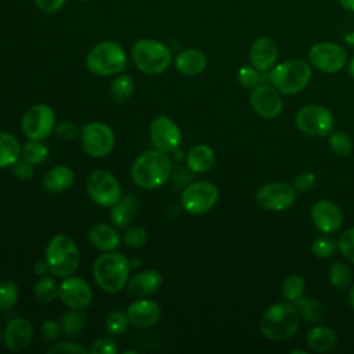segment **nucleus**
Instances as JSON below:
<instances>
[{
  "label": "nucleus",
  "instance_id": "nucleus-44",
  "mask_svg": "<svg viewBox=\"0 0 354 354\" xmlns=\"http://www.w3.org/2000/svg\"><path fill=\"white\" fill-rule=\"evenodd\" d=\"M91 354H116L118 344L111 337H98L93 342L91 348L88 350Z\"/></svg>",
  "mask_w": 354,
  "mask_h": 354
},
{
  "label": "nucleus",
  "instance_id": "nucleus-22",
  "mask_svg": "<svg viewBox=\"0 0 354 354\" xmlns=\"http://www.w3.org/2000/svg\"><path fill=\"white\" fill-rule=\"evenodd\" d=\"M162 275L155 270H145L134 274L127 281V290L134 297H147L153 295L162 286Z\"/></svg>",
  "mask_w": 354,
  "mask_h": 354
},
{
  "label": "nucleus",
  "instance_id": "nucleus-42",
  "mask_svg": "<svg viewBox=\"0 0 354 354\" xmlns=\"http://www.w3.org/2000/svg\"><path fill=\"white\" fill-rule=\"evenodd\" d=\"M122 239L130 248H141L147 243L148 234L142 227H130L123 232Z\"/></svg>",
  "mask_w": 354,
  "mask_h": 354
},
{
  "label": "nucleus",
  "instance_id": "nucleus-53",
  "mask_svg": "<svg viewBox=\"0 0 354 354\" xmlns=\"http://www.w3.org/2000/svg\"><path fill=\"white\" fill-rule=\"evenodd\" d=\"M348 303H350V307H351V310L354 311V285L351 286V289H350V293H348Z\"/></svg>",
  "mask_w": 354,
  "mask_h": 354
},
{
  "label": "nucleus",
  "instance_id": "nucleus-4",
  "mask_svg": "<svg viewBox=\"0 0 354 354\" xmlns=\"http://www.w3.org/2000/svg\"><path fill=\"white\" fill-rule=\"evenodd\" d=\"M46 263L54 277H69L79 267L80 253L75 241L64 234L54 235L46 248Z\"/></svg>",
  "mask_w": 354,
  "mask_h": 354
},
{
  "label": "nucleus",
  "instance_id": "nucleus-20",
  "mask_svg": "<svg viewBox=\"0 0 354 354\" xmlns=\"http://www.w3.org/2000/svg\"><path fill=\"white\" fill-rule=\"evenodd\" d=\"M278 55H279L278 44L274 39L268 36L257 37L252 43V47L249 51L250 64L261 72L272 69L278 61Z\"/></svg>",
  "mask_w": 354,
  "mask_h": 354
},
{
  "label": "nucleus",
  "instance_id": "nucleus-48",
  "mask_svg": "<svg viewBox=\"0 0 354 354\" xmlns=\"http://www.w3.org/2000/svg\"><path fill=\"white\" fill-rule=\"evenodd\" d=\"M12 173L19 180H29L33 176V165L25 159H18L12 166Z\"/></svg>",
  "mask_w": 354,
  "mask_h": 354
},
{
  "label": "nucleus",
  "instance_id": "nucleus-33",
  "mask_svg": "<svg viewBox=\"0 0 354 354\" xmlns=\"http://www.w3.org/2000/svg\"><path fill=\"white\" fill-rule=\"evenodd\" d=\"M48 155V148L46 144L37 140H29L22 145L21 156L32 165H39L46 160Z\"/></svg>",
  "mask_w": 354,
  "mask_h": 354
},
{
  "label": "nucleus",
  "instance_id": "nucleus-29",
  "mask_svg": "<svg viewBox=\"0 0 354 354\" xmlns=\"http://www.w3.org/2000/svg\"><path fill=\"white\" fill-rule=\"evenodd\" d=\"M136 82L129 73H119L111 82L109 95L115 102H126L134 93Z\"/></svg>",
  "mask_w": 354,
  "mask_h": 354
},
{
  "label": "nucleus",
  "instance_id": "nucleus-54",
  "mask_svg": "<svg viewBox=\"0 0 354 354\" xmlns=\"http://www.w3.org/2000/svg\"><path fill=\"white\" fill-rule=\"evenodd\" d=\"M348 75L354 79V58H351V61L348 62Z\"/></svg>",
  "mask_w": 354,
  "mask_h": 354
},
{
  "label": "nucleus",
  "instance_id": "nucleus-35",
  "mask_svg": "<svg viewBox=\"0 0 354 354\" xmlns=\"http://www.w3.org/2000/svg\"><path fill=\"white\" fill-rule=\"evenodd\" d=\"M83 326H84V315L75 308H71L68 313H65L61 319L62 332L68 337L79 336Z\"/></svg>",
  "mask_w": 354,
  "mask_h": 354
},
{
  "label": "nucleus",
  "instance_id": "nucleus-39",
  "mask_svg": "<svg viewBox=\"0 0 354 354\" xmlns=\"http://www.w3.org/2000/svg\"><path fill=\"white\" fill-rule=\"evenodd\" d=\"M18 301V286L12 281L0 282V310H10Z\"/></svg>",
  "mask_w": 354,
  "mask_h": 354
},
{
  "label": "nucleus",
  "instance_id": "nucleus-43",
  "mask_svg": "<svg viewBox=\"0 0 354 354\" xmlns=\"http://www.w3.org/2000/svg\"><path fill=\"white\" fill-rule=\"evenodd\" d=\"M337 248L350 263H354V227L346 230L340 235L337 241Z\"/></svg>",
  "mask_w": 354,
  "mask_h": 354
},
{
  "label": "nucleus",
  "instance_id": "nucleus-17",
  "mask_svg": "<svg viewBox=\"0 0 354 354\" xmlns=\"http://www.w3.org/2000/svg\"><path fill=\"white\" fill-rule=\"evenodd\" d=\"M249 101L254 112L266 119H272L282 111V98L278 90L264 83L252 88Z\"/></svg>",
  "mask_w": 354,
  "mask_h": 354
},
{
  "label": "nucleus",
  "instance_id": "nucleus-56",
  "mask_svg": "<svg viewBox=\"0 0 354 354\" xmlns=\"http://www.w3.org/2000/svg\"><path fill=\"white\" fill-rule=\"evenodd\" d=\"M1 337H3V335H1V333H0V339H1Z\"/></svg>",
  "mask_w": 354,
  "mask_h": 354
},
{
  "label": "nucleus",
  "instance_id": "nucleus-26",
  "mask_svg": "<svg viewBox=\"0 0 354 354\" xmlns=\"http://www.w3.org/2000/svg\"><path fill=\"white\" fill-rule=\"evenodd\" d=\"M307 346L317 353H328L336 347L337 336L333 329L318 325L311 328L306 335Z\"/></svg>",
  "mask_w": 354,
  "mask_h": 354
},
{
  "label": "nucleus",
  "instance_id": "nucleus-37",
  "mask_svg": "<svg viewBox=\"0 0 354 354\" xmlns=\"http://www.w3.org/2000/svg\"><path fill=\"white\" fill-rule=\"evenodd\" d=\"M353 272L351 268L343 263H335L329 268V281L336 289H346L351 283Z\"/></svg>",
  "mask_w": 354,
  "mask_h": 354
},
{
  "label": "nucleus",
  "instance_id": "nucleus-15",
  "mask_svg": "<svg viewBox=\"0 0 354 354\" xmlns=\"http://www.w3.org/2000/svg\"><path fill=\"white\" fill-rule=\"evenodd\" d=\"M181 130L169 116H156L149 124V140L155 149L165 153L176 151L181 144Z\"/></svg>",
  "mask_w": 354,
  "mask_h": 354
},
{
  "label": "nucleus",
  "instance_id": "nucleus-8",
  "mask_svg": "<svg viewBox=\"0 0 354 354\" xmlns=\"http://www.w3.org/2000/svg\"><path fill=\"white\" fill-rule=\"evenodd\" d=\"M86 189L90 199L104 207H112L122 198V189L118 178L106 170H94L90 173Z\"/></svg>",
  "mask_w": 354,
  "mask_h": 354
},
{
  "label": "nucleus",
  "instance_id": "nucleus-12",
  "mask_svg": "<svg viewBox=\"0 0 354 354\" xmlns=\"http://www.w3.org/2000/svg\"><path fill=\"white\" fill-rule=\"evenodd\" d=\"M296 126L304 134L313 137L328 136L333 127L332 112L321 105L303 106L296 113Z\"/></svg>",
  "mask_w": 354,
  "mask_h": 354
},
{
  "label": "nucleus",
  "instance_id": "nucleus-14",
  "mask_svg": "<svg viewBox=\"0 0 354 354\" xmlns=\"http://www.w3.org/2000/svg\"><path fill=\"white\" fill-rule=\"evenodd\" d=\"M254 199L261 209L283 212L295 203L296 189L286 183H268L257 189Z\"/></svg>",
  "mask_w": 354,
  "mask_h": 354
},
{
  "label": "nucleus",
  "instance_id": "nucleus-32",
  "mask_svg": "<svg viewBox=\"0 0 354 354\" xmlns=\"http://www.w3.org/2000/svg\"><path fill=\"white\" fill-rule=\"evenodd\" d=\"M304 290H306V282L300 275H296V274L286 277L281 286L282 297L290 303H295L296 300H299L304 295Z\"/></svg>",
  "mask_w": 354,
  "mask_h": 354
},
{
  "label": "nucleus",
  "instance_id": "nucleus-41",
  "mask_svg": "<svg viewBox=\"0 0 354 354\" xmlns=\"http://www.w3.org/2000/svg\"><path fill=\"white\" fill-rule=\"evenodd\" d=\"M127 325H129L127 314L122 311H112L105 319V328L113 336L124 333L127 329Z\"/></svg>",
  "mask_w": 354,
  "mask_h": 354
},
{
  "label": "nucleus",
  "instance_id": "nucleus-6",
  "mask_svg": "<svg viewBox=\"0 0 354 354\" xmlns=\"http://www.w3.org/2000/svg\"><path fill=\"white\" fill-rule=\"evenodd\" d=\"M131 59L145 75H160L171 64L170 48L156 39H140L131 47Z\"/></svg>",
  "mask_w": 354,
  "mask_h": 354
},
{
  "label": "nucleus",
  "instance_id": "nucleus-47",
  "mask_svg": "<svg viewBox=\"0 0 354 354\" xmlns=\"http://www.w3.org/2000/svg\"><path fill=\"white\" fill-rule=\"evenodd\" d=\"M48 353H68V354H87L90 353L83 346H79L77 343L72 342H62V343H54L48 350Z\"/></svg>",
  "mask_w": 354,
  "mask_h": 354
},
{
  "label": "nucleus",
  "instance_id": "nucleus-50",
  "mask_svg": "<svg viewBox=\"0 0 354 354\" xmlns=\"http://www.w3.org/2000/svg\"><path fill=\"white\" fill-rule=\"evenodd\" d=\"M33 3L40 11L46 14H53L59 11L66 3V0H33Z\"/></svg>",
  "mask_w": 354,
  "mask_h": 354
},
{
  "label": "nucleus",
  "instance_id": "nucleus-18",
  "mask_svg": "<svg viewBox=\"0 0 354 354\" xmlns=\"http://www.w3.org/2000/svg\"><path fill=\"white\" fill-rule=\"evenodd\" d=\"M311 220L321 232L332 234L340 230L343 224V214L337 205L324 199L313 205Z\"/></svg>",
  "mask_w": 354,
  "mask_h": 354
},
{
  "label": "nucleus",
  "instance_id": "nucleus-27",
  "mask_svg": "<svg viewBox=\"0 0 354 354\" xmlns=\"http://www.w3.org/2000/svg\"><path fill=\"white\" fill-rule=\"evenodd\" d=\"M216 162L214 151L205 144H198L192 147L187 155V166L194 173L209 171Z\"/></svg>",
  "mask_w": 354,
  "mask_h": 354
},
{
  "label": "nucleus",
  "instance_id": "nucleus-10",
  "mask_svg": "<svg viewBox=\"0 0 354 354\" xmlns=\"http://www.w3.org/2000/svg\"><path fill=\"white\" fill-rule=\"evenodd\" d=\"M83 151L91 158H104L115 147L113 130L102 122H91L80 131Z\"/></svg>",
  "mask_w": 354,
  "mask_h": 354
},
{
  "label": "nucleus",
  "instance_id": "nucleus-21",
  "mask_svg": "<svg viewBox=\"0 0 354 354\" xmlns=\"http://www.w3.org/2000/svg\"><path fill=\"white\" fill-rule=\"evenodd\" d=\"M127 318L129 322L140 329H145V328H151L153 326L160 315H162V310L160 306L149 299H138L136 301H133L129 308H127Z\"/></svg>",
  "mask_w": 354,
  "mask_h": 354
},
{
  "label": "nucleus",
  "instance_id": "nucleus-3",
  "mask_svg": "<svg viewBox=\"0 0 354 354\" xmlns=\"http://www.w3.org/2000/svg\"><path fill=\"white\" fill-rule=\"evenodd\" d=\"M130 260L119 252H104L93 264L94 279L104 292L118 293L129 281Z\"/></svg>",
  "mask_w": 354,
  "mask_h": 354
},
{
  "label": "nucleus",
  "instance_id": "nucleus-45",
  "mask_svg": "<svg viewBox=\"0 0 354 354\" xmlns=\"http://www.w3.org/2000/svg\"><path fill=\"white\" fill-rule=\"evenodd\" d=\"M40 333H41V337L46 340V342H55L61 333H62V328H61V324L55 322V321H51V319H47L41 324V328H40Z\"/></svg>",
  "mask_w": 354,
  "mask_h": 354
},
{
  "label": "nucleus",
  "instance_id": "nucleus-5",
  "mask_svg": "<svg viewBox=\"0 0 354 354\" xmlns=\"http://www.w3.org/2000/svg\"><path fill=\"white\" fill-rule=\"evenodd\" d=\"M86 66L97 76H116L126 69L127 55L118 41L104 40L88 51Z\"/></svg>",
  "mask_w": 354,
  "mask_h": 354
},
{
  "label": "nucleus",
  "instance_id": "nucleus-24",
  "mask_svg": "<svg viewBox=\"0 0 354 354\" xmlns=\"http://www.w3.org/2000/svg\"><path fill=\"white\" fill-rule=\"evenodd\" d=\"M91 245L102 252H113L120 246V236L116 230L108 224H94L88 231Z\"/></svg>",
  "mask_w": 354,
  "mask_h": 354
},
{
  "label": "nucleus",
  "instance_id": "nucleus-55",
  "mask_svg": "<svg viewBox=\"0 0 354 354\" xmlns=\"http://www.w3.org/2000/svg\"><path fill=\"white\" fill-rule=\"evenodd\" d=\"M77 1H90V0H77Z\"/></svg>",
  "mask_w": 354,
  "mask_h": 354
},
{
  "label": "nucleus",
  "instance_id": "nucleus-30",
  "mask_svg": "<svg viewBox=\"0 0 354 354\" xmlns=\"http://www.w3.org/2000/svg\"><path fill=\"white\" fill-rule=\"evenodd\" d=\"M295 306L300 314L301 318H304L307 322L318 324L325 317V307L321 301H318L314 297H306L301 296L299 300L295 301Z\"/></svg>",
  "mask_w": 354,
  "mask_h": 354
},
{
  "label": "nucleus",
  "instance_id": "nucleus-34",
  "mask_svg": "<svg viewBox=\"0 0 354 354\" xmlns=\"http://www.w3.org/2000/svg\"><path fill=\"white\" fill-rule=\"evenodd\" d=\"M58 297V285L50 277H40L35 283V299L39 303H51Z\"/></svg>",
  "mask_w": 354,
  "mask_h": 354
},
{
  "label": "nucleus",
  "instance_id": "nucleus-13",
  "mask_svg": "<svg viewBox=\"0 0 354 354\" xmlns=\"http://www.w3.org/2000/svg\"><path fill=\"white\" fill-rule=\"evenodd\" d=\"M310 64L325 73H335L343 69L347 62L346 50L332 41L315 43L308 51Z\"/></svg>",
  "mask_w": 354,
  "mask_h": 354
},
{
  "label": "nucleus",
  "instance_id": "nucleus-23",
  "mask_svg": "<svg viewBox=\"0 0 354 354\" xmlns=\"http://www.w3.org/2000/svg\"><path fill=\"white\" fill-rule=\"evenodd\" d=\"M207 59L198 48H184L174 57L176 69L185 76H196L206 68Z\"/></svg>",
  "mask_w": 354,
  "mask_h": 354
},
{
  "label": "nucleus",
  "instance_id": "nucleus-51",
  "mask_svg": "<svg viewBox=\"0 0 354 354\" xmlns=\"http://www.w3.org/2000/svg\"><path fill=\"white\" fill-rule=\"evenodd\" d=\"M33 272H35L37 277H43V275H46L47 272H50L46 260H44V261H37V263H35V266H33Z\"/></svg>",
  "mask_w": 354,
  "mask_h": 354
},
{
  "label": "nucleus",
  "instance_id": "nucleus-46",
  "mask_svg": "<svg viewBox=\"0 0 354 354\" xmlns=\"http://www.w3.org/2000/svg\"><path fill=\"white\" fill-rule=\"evenodd\" d=\"M55 136L58 140L61 141H72L77 137L79 130L76 127V124H73L72 122H62L58 126H55L54 129Z\"/></svg>",
  "mask_w": 354,
  "mask_h": 354
},
{
  "label": "nucleus",
  "instance_id": "nucleus-52",
  "mask_svg": "<svg viewBox=\"0 0 354 354\" xmlns=\"http://www.w3.org/2000/svg\"><path fill=\"white\" fill-rule=\"evenodd\" d=\"M337 1L342 6V8H344L346 11L354 12V0H337Z\"/></svg>",
  "mask_w": 354,
  "mask_h": 354
},
{
  "label": "nucleus",
  "instance_id": "nucleus-19",
  "mask_svg": "<svg viewBox=\"0 0 354 354\" xmlns=\"http://www.w3.org/2000/svg\"><path fill=\"white\" fill-rule=\"evenodd\" d=\"M33 339V326L29 319L17 317L12 318L3 330V342L11 351L25 350Z\"/></svg>",
  "mask_w": 354,
  "mask_h": 354
},
{
  "label": "nucleus",
  "instance_id": "nucleus-2",
  "mask_svg": "<svg viewBox=\"0 0 354 354\" xmlns=\"http://www.w3.org/2000/svg\"><path fill=\"white\" fill-rule=\"evenodd\" d=\"M300 325V314L290 301L275 303L260 318L261 335L272 342H283L295 336Z\"/></svg>",
  "mask_w": 354,
  "mask_h": 354
},
{
  "label": "nucleus",
  "instance_id": "nucleus-36",
  "mask_svg": "<svg viewBox=\"0 0 354 354\" xmlns=\"http://www.w3.org/2000/svg\"><path fill=\"white\" fill-rule=\"evenodd\" d=\"M236 79L243 87L254 88L256 86L266 82V75H263L261 71L256 69L253 65H243L238 69Z\"/></svg>",
  "mask_w": 354,
  "mask_h": 354
},
{
  "label": "nucleus",
  "instance_id": "nucleus-25",
  "mask_svg": "<svg viewBox=\"0 0 354 354\" xmlns=\"http://www.w3.org/2000/svg\"><path fill=\"white\" fill-rule=\"evenodd\" d=\"M75 181V173L65 165H58L50 169L43 177V187L48 192H64L72 187Z\"/></svg>",
  "mask_w": 354,
  "mask_h": 354
},
{
  "label": "nucleus",
  "instance_id": "nucleus-28",
  "mask_svg": "<svg viewBox=\"0 0 354 354\" xmlns=\"http://www.w3.org/2000/svg\"><path fill=\"white\" fill-rule=\"evenodd\" d=\"M21 144L18 138L7 131H0V169L12 166L21 158Z\"/></svg>",
  "mask_w": 354,
  "mask_h": 354
},
{
  "label": "nucleus",
  "instance_id": "nucleus-40",
  "mask_svg": "<svg viewBox=\"0 0 354 354\" xmlns=\"http://www.w3.org/2000/svg\"><path fill=\"white\" fill-rule=\"evenodd\" d=\"M337 249V242L328 236V235H321V236H317L314 241H313V245H311V250L313 253L319 257V259H328L330 257L335 250Z\"/></svg>",
  "mask_w": 354,
  "mask_h": 354
},
{
  "label": "nucleus",
  "instance_id": "nucleus-9",
  "mask_svg": "<svg viewBox=\"0 0 354 354\" xmlns=\"http://www.w3.org/2000/svg\"><path fill=\"white\" fill-rule=\"evenodd\" d=\"M218 201V188L210 181H195L181 194V205L189 214L207 213Z\"/></svg>",
  "mask_w": 354,
  "mask_h": 354
},
{
  "label": "nucleus",
  "instance_id": "nucleus-11",
  "mask_svg": "<svg viewBox=\"0 0 354 354\" xmlns=\"http://www.w3.org/2000/svg\"><path fill=\"white\" fill-rule=\"evenodd\" d=\"M21 129L29 140L43 141L55 129V115L50 105L36 104L22 116Z\"/></svg>",
  "mask_w": 354,
  "mask_h": 354
},
{
  "label": "nucleus",
  "instance_id": "nucleus-16",
  "mask_svg": "<svg viewBox=\"0 0 354 354\" xmlns=\"http://www.w3.org/2000/svg\"><path fill=\"white\" fill-rule=\"evenodd\" d=\"M58 297L69 308L83 310L91 304L93 290L84 279L72 274L65 277L58 285Z\"/></svg>",
  "mask_w": 354,
  "mask_h": 354
},
{
  "label": "nucleus",
  "instance_id": "nucleus-31",
  "mask_svg": "<svg viewBox=\"0 0 354 354\" xmlns=\"http://www.w3.org/2000/svg\"><path fill=\"white\" fill-rule=\"evenodd\" d=\"M136 209H137V202L134 201V198L131 196L120 198V201L112 206V210L109 214L111 221L118 227H126L131 221Z\"/></svg>",
  "mask_w": 354,
  "mask_h": 354
},
{
  "label": "nucleus",
  "instance_id": "nucleus-49",
  "mask_svg": "<svg viewBox=\"0 0 354 354\" xmlns=\"http://www.w3.org/2000/svg\"><path fill=\"white\" fill-rule=\"evenodd\" d=\"M314 184H315V174L311 171H306L299 174L295 178L293 187L299 192H306V191H310L314 187Z\"/></svg>",
  "mask_w": 354,
  "mask_h": 354
},
{
  "label": "nucleus",
  "instance_id": "nucleus-7",
  "mask_svg": "<svg viewBox=\"0 0 354 354\" xmlns=\"http://www.w3.org/2000/svg\"><path fill=\"white\" fill-rule=\"evenodd\" d=\"M311 79V66L303 59H290L275 65L270 73L268 80L282 94H296L301 91Z\"/></svg>",
  "mask_w": 354,
  "mask_h": 354
},
{
  "label": "nucleus",
  "instance_id": "nucleus-1",
  "mask_svg": "<svg viewBox=\"0 0 354 354\" xmlns=\"http://www.w3.org/2000/svg\"><path fill=\"white\" fill-rule=\"evenodd\" d=\"M171 174V160L158 149L142 152L131 165L130 176L136 185L144 189H155L162 187Z\"/></svg>",
  "mask_w": 354,
  "mask_h": 354
},
{
  "label": "nucleus",
  "instance_id": "nucleus-38",
  "mask_svg": "<svg viewBox=\"0 0 354 354\" xmlns=\"http://www.w3.org/2000/svg\"><path fill=\"white\" fill-rule=\"evenodd\" d=\"M329 148L337 156H348L353 151L351 138L343 131H333L329 134Z\"/></svg>",
  "mask_w": 354,
  "mask_h": 354
}]
</instances>
